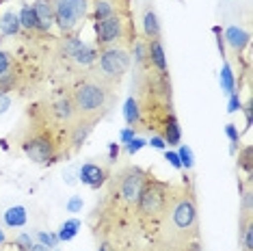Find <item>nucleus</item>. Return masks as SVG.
Listing matches in <instances>:
<instances>
[{
	"label": "nucleus",
	"mask_w": 253,
	"mask_h": 251,
	"mask_svg": "<svg viewBox=\"0 0 253 251\" xmlns=\"http://www.w3.org/2000/svg\"><path fill=\"white\" fill-rule=\"evenodd\" d=\"M22 76L24 74L20 70V63L15 59V54L0 48V91L9 93V91L18 89Z\"/></svg>",
	"instance_id": "1a4fd4ad"
},
{
	"label": "nucleus",
	"mask_w": 253,
	"mask_h": 251,
	"mask_svg": "<svg viewBox=\"0 0 253 251\" xmlns=\"http://www.w3.org/2000/svg\"><path fill=\"white\" fill-rule=\"evenodd\" d=\"M119 154H122V147H119V143H111V145H108V163H111V165L117 163Z\"/></svg>",
	"instance_id": "2f4dec72"
},
{
	"label": "nucleus",
	"mask_w": 253,
	"mask_h": 251,
	"mask_svg": "<svg viewBox=\"0 0 253 251\" xmlns=\"http://www.w3.org/2000/svg\"><path fill=\"white\" fill-rule=\"evenodd\" d=\"M4 243H7V234L0 230V245H4Z\"/></svg>",
	"instance_id": "ea45409f"
},
{
	"label": "nucleus",
	"mask_w": 253,
	"mask_h": 251,
	"mask_svg": "<svg viewBox=\"0 0 253 251\" xmlns=\"http://www.w3.org/2000/svg\"><path fill=\"white\" fill-rule=\"evenodd\" d=\"M124 251H149V249H143V247H141V245H139V243H130V245H128V247H126V249H124Z\"/></svg>",
	"instance_id": "58836bf2"
},
{
	"label": "nucleus",
	"mask_w": 253,
	"mask_h": 251,
	"mask_svg": "<svg viewBox=\"0 0 253 251\" xmlns=\"http://www.w3.org/2000/svg\"><path fill=\"white\" fill-rule=\"evenodd\" d=\"M37 238H39V245H43V247H56V245H59V236H56V234L39 232Z\"/></svg>",
	"instance_id": "cd10ccee"
},
{
	"label": "nucleus",
	"mask_w": 253,
	"mask_h": 251,
	"mask_svg": "<svg viewBox=\"0 0 253 251\" xmlns=\"http://www.w3.org/2000/svg\"><path fill=\"white\" fill-rule=\"evenodd\" d=\"M143 37L145 39H158L163 37V31H160V22L158 15L152 7H147L143 11Z\"/></svg>",
	"instance_id": "6ab92c4d"
},
{
	"label": "nucleus",
	"mask_w": 253,
	"mask_h": 251,
	"mask_svg": "<svg viewBox=\"0 0 253 251\" xmlns=\"http://www.w3.org/2000/svg\"><path fill=\"white\" fill-rule=\"evenodd\" d=\"M67 210H70V212H80V210H83V197L74 195L70 202H67Z\"/></svg>",
	"instance_id": "7c9ffc66"
},
{
	"label": "nucleus",
	"mask_w": 253,
	"mask_h": 251,
	"mask_svg": "<svg viewBox=\"0 0 253 251\" xmlns=\"http://www.w3.org/2000/svg\"><path fill=\"white\" fill-rule=\"evenodd\" d=\"M132 45H106V48H97V61L93 72L97 76H102L108 84L119 87L124 81V76L128 74L132 65V54H130Z\"/></svg>",
	"instance_id": "39448f33"
},
{
	"label": "nucleus",
	"mask_w": 253,
	"mask_h": 251,
	"mask_svg": "<svg viewBox=\"0 0 253 251\" xmlns=\"http://www.w3.org/2000/svg\"><path fill=\"white\" fill-rule=\"evenodd\" d=\"M9 106H11V95L4 93V91H0V115H2Z\"/></svg>",
	"instance_id": "c9c22d12"
},
{
	"label": "nucleus",
	"mask_w": 253,
	"mask_h": 251,
	"mask_svg": "<svg viewBox=\"0 0 253 251\" xmlns=\"http://www.w3.org/2000/svg\"><path fill=\"white\" fill-rule=\"evenodd\" d=\"M54 9V24L63 37H74L89 20V0H50Z\"/></svg>",
	"instance_id": "0eeeda50"
},
{
	"label": "nucleus",
	"mask_w": 253,
	"mask_h": 251,
	"mask_svg": "<svg viewBox=\"0 0 253 251\" xmlns=\"http://www.w3.org/2000/svg\"><path fill=\"white\" fill-rule=\"evenodd\" d=\"M33 11L37 15V22H39V28H42L43 37H48L52 33L54 24V9H52V2L50 0H35L33 2Z\"/></svg>",
	"instance_id": "2eb2a0df"
},
{
	"label": "nucleus",
	"mask_w": 253,
	"mask_h": 251,
	"mask_svg": "<svg viewBox=\"0 0 253 251\" xmlns=\"http://www.w3.org/2000/svg\"><path fill=\"white\" fill-rule=\"evenodd\" d=\"M177 156H180V163H182V169H193V150L188 145H180V150H177Z\"/></svg>",
	"instance_id": "393cba45"
},
{
	"label": "nucleus",
	"mask_w": 253,
	"mask_h": 251,
	"mask_svg": "<svg viewBox=\"0 0 253 251\" xmlns=\"http://www.w3.org/2000/svg\"><path fill=\"white\" fill-rule=\"evenodd\" d=\"M147 42V61L154 72L169 76V67H167V54H165V43L163 37L158 39H145Z\"/></svg>",
	"instance_id": "ddd939ff"
},
{
	"label": "nucleus",
	"mask_w": 253,
	"mask_h": 251,
	"mask_svg": "<svg viewBox=\"0 0 253 251\" xmlns=\"http://www.w3.org/2000/svg\"><path fill=\"white\" fill-rule=\"evenodd\" d=\"M26 219H28V214H26L24 206H13L4 212V223H7V227H24Z\"/></svg>",
	"instance_id": "4be33fe9"
},
{
	"label": "nucleus",
	"mask_w": 253,
	"mask_h": 251,
	"mask_svg": "<svg viewBox=\"0 0 253 251\" xmlns=\"http://www.w3.org/2000/svg\"><path fill=\"white\" fill-rule=\"evenodd\" d=\"M147 145H152V147H156V150H165L167 143L163 141V136H158V134H152V139H149V143Z\"/></svg>",
	"instance_id": "e433bc0d"
},
{
	"label": "nucleus",
	"mask_w": 253,
	"mask_h": 251,
	"mask_svg": "<svg viewBox=\"0 0 253 251\" xmlns=\"http://www.w3.org/2000/svg\"><path fill=\"white\" fill-rule=\"evenodd\" d=\"M80 225H83V223H80L78 219H67L65 223H63V225L59 227V234H56V236H59V243H61V241H63V243L72 241V238L78 234Z\"/></svg>",
	"instance_id": "5701e85b"
},
{
	"label": "nucleus",
	"mask_w": 253,
	"mask_h": 251,
	"mask_svg": "<svg viewBox=\"0 0 253 251\" xmlns=\"http://www.w3.org/2000/svg\"><path fill=\"white\" fill-rule=\"evenodd\" d=\"M108 175H111V171L106 167H102V165H97V163H84L78 171L80 182L87 184L89 188H93V191H97V188H102L106 184Z\"/></svg>",
	"instance_id": "f8f14e48"
},
{
	"label": "nucleus",
	"mask_w": 253,
	"mask_h": 251,
	"mask_svg": "<svg viewBox=\"0 0 253 251\" xmlns=\"http://www.w3.org/2000/svg\"><path fill=\"white\" fill-rule=\"evenodd\" d=\"M149 251H201V243L195 241V243L186 245V247H180V249H160V247H154V245H149Z\"/></svg>",
	"instance_id": "c756f323"
},
{
	"label": "nucleus",
	"mask_w": 253,
	"mask_h": 251,
	"mask_svg": "<svg viewBox=\"0 0 253 251\" xmlns=\"http://www.w3.org/2000/svg\"><path fill=\"white\" fill-rule=\"evenodd\" d=\"M251 145H245L243 150H238V167L247 173V182L253 178V161H251Z\"/></svg>",
	"instance_id": "b1692460"
},
{
	"label": "nucleus",
	"mask_w": 253,
	"mask_h": 251,
	"mask_svg": "<svg viewBox=\"0 0 253 251\" xmlns=\"http://www.w3.org/2000/svg\"><path fill=\"white\" fill-rule=\"evenodd\" d=\"M229 113H236V111H243V102H240L238 98V93H232L229 95V108H227Z\"/></svg>",
	"instance_id": "473e14b6"
},
{
	"label": "nucleus",
	"mask_w": 253,
	"mask_h": 251,
	"mask_svg": "<svg viewBox=\"0 0 253 251\" xmlns=\"http://www.w3.org/2000/svg\"><path fill=\"white\" fill-rule=\"evenodd\" d=\"M70 100L76 111V117L100 122L111 113V108L117 102V87L108 84L104 78L91 70L83 74L80 81L74 83V87L70 89Z\"/></svg>",
	"instance_id": "7ed1b4c3"
},
{
	"label": "nucleus",
	"mask_w": 253,
	"mask_h": 251,
	"mask_svg": "<svg viewBox=\"0 0 253 251\" xmlns=\"http://www.w3.org/2000/svg\"><path fill=\"white\" fill-rule=\"evenodd\" d=\"M171 186L173 184L154 178V173H149L145 184L141 188V195L134 210V221H136L139 234L145 236L149 243L156 238V234L160 230V223H163V216L167 210V202H169V195H171Z\"/></svg>",
	"instance_id": "20e7f679"
},
{
	"label": "nucleus",
	"mask_w": 253,
	"mask_h": 251,
	"mask_svg": "<svg viewBox=\"0 0 253 251\" xmlns=\"http://www.w3.org/2000/svg\"><path fill=\"white\" fill-rule=\"evenodd\" d=\"M238 241L243 251H253V216L251 212H243L238 221Z\"/></svg>",
	"instance_id": "f3484780"
},
{
	"label": "nucleus",
	"mask_w": 253,
	"mask_h": 251,
	"mask_svg": "<svg viewBox=\"0 0 253 251\" xmlns=\"http://www.w3.org/2000/svg\"><path fill=\"white\" fill-rule=\"evenodd\" d=\"M145 145H147V141L143 139V136H139V134H136L134 139H132V141H128V143H126V152H128L130 156H132V154H136L139 150H143V147H145Z\"/></svg>",
	"instance_id": "a878e982"
},
{
	"label": "nucleus",
	"mask_w": 253,
	"mask_h": 251,
	"mask_svg": "<svg viewBox=\"0 0 253 251\" xmlns=\"http://www.w3.org/2000/svg\"><path fill=\"white\" fill-rule=\"evenodd\" d=\"M124 117L128 122V128H134L136 132H143V117H141V108L134 95H130L124 104Z\"/></svg>",
	"instance_id": "a211bd4d"
},
{
	"label": "nucleus",
	"mask_w": 253,
	"mask_h": 251,
	"mask_svg": "<svg viewBox=\"0 0 253 251\" xmlns=\"http://www.w3.org/2000/svg\"><path fill=\"white\" fill-rule=\"evenodd\" d=\"M132 0H89V20L100 22L113 15L132 13Z\"/></svg>",
	"instance_id": "9d476101"
},
{
	"label": "nucleus",
	"mask_w": 253,
	"mask_h": 251,
	"mask_svg": "<svg viewBox=\"0 0 253 251\" xmlns=\"http://www.w3.org/2000/svg\"><path fill=\"white\" fill-rule=\"evenodd\" d=\"M93 31H95V48H106V45H132L136 35L134 20L132 13L128 15H113V18L93 22Z\"/></svg>",
	"instance_id": "423d86ee"
},
{
	"label": "nucleus",
	"mask_w": 253,
	"mask_h": 251,
	"mask_svg": "<svg viewBox=\"0 0 253 251\" xmlns=\"http://www.w3.org/2000/svg\"><path fill=\"white\" fill-rule=\"evenodd\" d=\"M152 169L139 165H124L108 175L104 195L91 212V232L97 241H115L119 245L136 243V221L134 210L139 202L141 188L145 184Z\"/></svg>",
	"instance_id": "f257e3e1"
},
{
	"label": "nucleus",
	"mask_w": 253,
	"mask_h": 251,
	"mask_svg": "<svg viewBox=\"0 0 253 251\" xmlns=\"http://www.w3.org/2000/svg\"><path fill=\"white\" fill-rule=\"evenodd\" d=\"M136 134H139V132H136L134 128H124L122 134H119V143H128V141H132Z\"/></svg>",
	"instance_id": "72a5a7b5"
},
{
	"label": "nucleus",
	"mask_w": 253,
	"mask_h": 251,
	"mask_svg": "<svg viewBox=\"0 0 253 251\" xmlns=\"http://www.w3.org/2000/svg\"><path fill=\"white\" fill-rule=\"evenodd\" d=\"M245 115H247V128L253 124V104H251V100L245 104Z\"/></svg>",
	"instance_id": "4c0bfd02"
},
{
	"label": "nucleus",
	"mask_w": 253,
	"mask_h": 251,
	"mask_svg": "<svg viewBox=\"0 0 253 251\" xmlns=\"http://www.w3.org/2000/svg\"><path fill=\"white\" fill-rule=\"evenodd\" d=\"M223 42L229 45V50L234 52L236 59H240L245 52V48L249 45L251 42V35L245 31V28H238V26H229L225 33H223Z\"/></svg>",
	"instance_id": "4468645a"
},
{
	"label": "nucleus",
	"mask_w": 253,
	"mask_h": 251,
	"mask_svg": "<svg viewBox=\"0 0 253 251\" xmlns=\"http://www.w3.org/2000/svg\"><path fill=\"white\" fill-rule=\"evenodd\" d=\"M95 124L97 122H93V119H83V117H78L74 124H70V128H67V145H70V152H78L83 147L87 136L93 132Z\"/></svg>",
	"instance_id": "9b49d317"
},
{
	"label": "nucleus",
	"mask_w": 253,
	"mask_h": 251,
	"mask_svg": "<svg viewBox=\"0 0 253 251\" xmlns=\"http://www.w3.org/2000/svg\"><path fill=\"white\" fill-rule=\"evenodd\" d=\"M218 81H221V89L225 91L227 95L236 93V78H234V70L232 65H229L227 59H223V67H221V76H218Z\"/></svg>",
	"instance_id": "412c9836"
},
{
	"label": "nucleus",
	"mask_w": 253,
	"mask_h": 251,
	"mask_svg": "<svg viewBox=\"0 0 253 251\" xmlns=\"http://www.w3.org/2000/svg\"><path fill=\"white\" fill-rule=\"evenodd\" d=\"M165 158H167V161H169L171 165H173L177 171H182V163H180V156H177V152H169V150H167V152H165Z\"/></svg>",
	"instance_id": "f704fd0d"
},
{
	"label": "nucleus",
	"mask_w": 253,
	"mask_h": 251,
	"mask_svg": "<svg viewBox=\"0 0 253 251\" xmlns=\"http://www.w3.org/2000/svg\"><path fill=\"white\" fill-rule=\"evenodd\" d=\"M0 31H2V35H7V37H13V35H20L22 33L20 18L15 11H7V13L0 18Z\"/></svg>",
	"instance_id": "aec40b11"
},
{
	"label": "nucleus",
	"mask_w": 253,
	"mask_h": 251,
	"mask_svg": "<svg viewBox=\"0 0 253 251\" xmlns=\"http://www.w3.org/2000/svg\"><path fill=\"white\" fill-rule=\"evenodd\" d=\"M18 18H20V26H22V31L24 33L43 37L42 28H39V22H37V15H35V11H33V4H22Z\"/></svg>",
	"instance_id": "dca6fc26"
},
{
	"label": "nucleus",
	"mask_w": 253,
	"mask_h": 251,
	"mask_svg": "<svg viewBox=\"0 0 253 251\" xmlns=\"http://www.w3.org/2000/svg\"><path fill=\"white\" fill-rule=\"evenodd\" d=\"M61 59L67 63V67L74 72H83L87 74L95 67L97 61V48L91 43H84L74 35L65 37V42L61 43Z\"/></svg>",
	"instance_id": "6e6552de"
},
{
	"label": "nucleus",
	"mask_w": 253,
	"mask_h": 251,
	"mask_svg": "<svg viewBox=\"0 0 253 251\" xmlns=\"http://www.w3.org/2000/svg\"><path fill=\"white\" fill-rule=\"evenodd\" d=\"M225 134H227V139L232 141V152H236V145L240 143V132H238V128H236V124L225 126Z\"/></svg>",
	"instance_id": "bb28decb"
},
{
	"label": "nucleus",
	"mask_w": 253,
	"mask_h": 251,
	"mask_svg": "<svg viewBox=\"0 0 253 251\" xmlns=\"http://www.w3.org/2000/svg\"><path fill=\"white\" fill-rule=\"evenodd\" d=\"M199 212L197 195L191 180L171 186V195L167 202L160 230L149 245L160 249H180L199 241Z\"/></svg>",
	"instance_id": "f03ea898"
},
{
	"label": "nucleus",
	"mask_w": 253,
	"mask_h": 251,
	"mask_svg": "<svg viewBox=\"0 0 253 251\" xmlns=\"http://www.w3.org/2000/svg\"><path fill=\"white\" fill-rule=\"evenodd\" d=\"M126 247H128V245H126ZM126 247L115 241H97V251H124Z\"/></svg>",
	"instance_id": "c85d7f7f"
}]
</instances>
